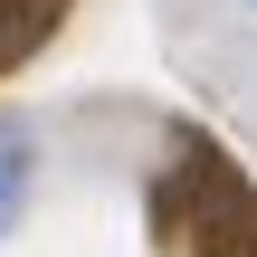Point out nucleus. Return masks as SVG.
I'll list each match as a JSON object with an SVG mask.
<instances>
[{"instance_id":"nucleus-2","label":"nucleus","mask_w":257,"mask_h":257,"mask_svg":"<svg viewBox=\"0 0 257 257\" xmlns=\"http://www.w3.org/2000/svg\"><path fill=\"white\" fill-rule=\"evenodd\" d=\"M248 10H257V0H248Z\"/></svg>"},{"instance_id":"nucleus-1","label":"nucleus","mask_w":257,"mask_h":257,"mask_svg":"<svg viewBox=\"0 0 257 257\" xmlns=\"http://www.w3.org/2000/svg\"><path fill=\"white\" fill-rule=\"evenodd\" d=\"M19 191H29V143L0 124V238H10V219H19Z\"/></svg>"}]
</instances>
